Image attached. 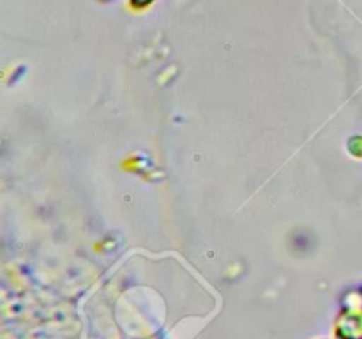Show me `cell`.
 <instances>
[{
  "mask_svg": "<svg viewBox=\"0 0 362 339\" xmlns=\"http://www.w3.org/2000/svg\"><path fill=\"white\" fill-rule=\"evenodd\" d=\"M349 150L352 152V154L356 155V157H362V138L361 136L350 138Z\"/></svg>",
  "mask_w": 362,
  "mask_h": 339,
  "instance_id": "obj_1",
  "label": "cell"
},
{
  "mask_svg": "<svg viewBox=\"0 0 362 339\" xmlns=\"http://www.w3.org/2000/svg\"><path fill=\"white\" fill-rule=\"evenodd\" d=\"M152 2H154V0H129V6L133 7V9H145V7L151 6Z\"/></svg>",
  "mask_w": 362,
  "mask_h": 339,
  "instance_id": "obj_2",
  "label": "cell"
},
{
  "mask_svg": "<svg viewBox=\"0 0 362 339\" xmlns=\"http://www.w3.org/2000/svg\"><path fill=\"white\" fill-rule=\"evenodd\" d=\"M101 2H108V0H101Z\"/></svg>",
  "mask_w": 362,
  "mask_h": 339,
  "instance_id": "obj_3",
  "label": "cell"
}]
</instances>
